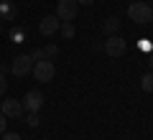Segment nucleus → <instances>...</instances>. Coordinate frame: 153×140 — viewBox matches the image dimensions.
Returning <instances> with one entry per match:
<instances>
[{"instance_id":"nucleus-1","label":"nucleus","mask_w":153,"mask_h":140,"mask_svg":"<svg viewBox=\"0 0 153 140\" xmlns=\"http://www.w3.org/2000/svg\"><path fill=\"white\" fill-rule=\"evenodd\" d=\"M128 18L135 23H153V5L143 3V0H135L128 5Z\"/></svg>"},{"instance_id":"nucleus-2","label":"nucleus","mask_w":153,"mask_h":140,"mask_svg":"<svg viewBox=\"0 0 153 140\" xmlns=\"http://www.w3.org/2000/svg\"><path fill=\"white\" fill-rule=\"evenodd\" d=\"M31 74L36 76V81L46 84V81H51V79H54V74H56V66H54V61H49V59H41V61H33V69H31Z\"/></svg>"},{"instance_id":"nucleus-3","label":"nucleus","mask_w":153,"mask_h":140,"mask_svg":"<svg viewBox=\"0 0 153 140\" xmlns=\"http://www.w3.org/2000/svg\"><path fill=\"white\" fill-rule=\"evenodd\" d=\"M105 54L110 56V59H120L123 54H125V49H128V43H125V38L123 36H117V33H112V36H107V41H105Z\"/></svg>"},{"instance_id":"nucleus-4","label":"nucleus","mask_w":153,"mask_h":140,"mask_svg":"<svg viewBox=\"0 0 153 140\" xmlns=\"http://www.w3.org/2000/svg\"><path fill=\"white\" fill-rule=\"evenodd\" d=\"M76 10H79V3H76V0H59L54 16L59 18V21H74Z\"/></svg>"},{"instance_id":"nucleus-5","label":"nucleus","mask_w":153,"mask_h":140,"mask_svg":"<svg viewBox=\"0 0 153 140\" xmlns=\"http://www.w3.org/2000/svg\"><path fill=\"white\" fill-rule=\"evenodd\" d=\"M23 102V110H26V112H38V110L44 107V94H41V92L38 89H31V92H26V99H21Z\"/></svg>"},{"instance_id":"nucleus-6","label":"nucleus","mask_w":153,"mask_h":140,"mask_svg":"<svg viewBox=\"0 0 153 140\" xmlns=\"http://www.w3.org/2000/svg\"><path fill=\"white\" fill-rule=\"evenodd\" d=\"M31 69H33V59L28 54H21V56H16L13 59V64H10V71L16 76H26V74H31Z\"/></svg>"},{"instance_id":"nucleus-7","label":"nucleus","mask_w":153,"mask_h":140,"mask_svg":"<svg viewBox=\"0 0 153 140\" xmlns=\"http://www.w3.org/2000/svg\"><path fill=\"white\" fill-rule=\"evenodd\" d=\"M0 112L5 117H23V102L13 99V97H5V102L0 104Z\"/></svg>"},{"instance_id":"nucleus-8","label":"nucleus","mask_w":153,"mask_h":140,"mask_svg":"<svg viewBox=\"0 0 153 140\" xmlns=\"http://www.w3.org/2000/svg\"><path fill=\"white\" fill-rule=\"evenodd\" d=\"M59 26H61V21L56 16H44L41 23H38V31L44 33V36H54V33L59 31Z\"/></svg>"},{"instance_id":"nucleus-9","label":"nucleus","mask_w":153,"mask_h":140,"mask_svg":"<svg viewBox=\"0 0 153 140\" xmlns=\"http://www.w3.org/2000/svg\"><path fill=\"white\" fill-rule=\"evenodd\" d=\"M120 26H123V23H120V18H117V16H110V18H105L102 31L107 33V36H112V33H117V31H120Z\"/></svg>"},{"instance_id":"nucleus-10","label":"nucleus","mask_w":153,"mask_h":140,"mask_svg":"<svg viewBox=\"0 0 153 140\" xmlns=\"http://www.w3.org/2000/svg\"><path fill=\"white\" fill-rule=\"evenodd\" d=\"M0 18L13 21V18H16V5H13V3H8V0H3V3H0Z\"/></svg>"},{"instance_id":"nucleus-11","label":"nucleus","mask_w":153,"mask_h":140,"mask_svg":"<svg viewBox=\"0 0 153 140\" xmlns=\"http://www.w3.org/2000/svg\"><path fill=\"white\" fill-rule=\"evenodd\" d=\"M59 31H61V36H64V38H74L76 28H74V23H71V21H61Z\"/></svg>"},{"instance_id":"nucleus-12","label":"nucleus","mask_w":153,"mask_h":140,"mask_svg":"<svg viewBox=\"0 0 153 140\" xmlns=\"http://www.w3.org/2000/svg\"><path fill=\"white\" fill-rule=\"evenodd\" d=\"M140 89L148 92V94L153 92V71H146V74L140 76Z\"/></svg>"},{"instance_id":"nucleus-13","label":"nucleus","mask_w":153,"mask_h":140,"mask_svg":"<svg viewBox=\"0 0 153 140\" xmlns=\"http://www.w3.org/2000/svg\"><path fill=\"white\" fill-rule=\"evenodd\" d=\"M41 54H44V59H56V56H59V46H54V43H49V46H44V49H41Z\"/></svg>"},{"instance_id":"nucleus-14","label":"nucleus","mask_w":153,"mask_h":140,"mask_svg":"<svg viewBox=\"0 0 153 140\" xmlns=\"http://www.w3.org/2000/svg\"><path fill=\"white\" fill-rule=\"evenodd\" d=\"M8 36H10L13 43H23V41H26V31H23V28H13Z\"/></svg>"},{"instance_id":"nucleus-15","label":"nucleus","mask_w":153,"mask_h":140,"mask_svg":"<svg viewBox=\"0 0 153 140\" xmlns=\"http://www.w3.org/2000/svg\"><path fill=\"white\" fill-rule=\"evenodd\" d=\"M26 122H28V127H38V125H41L38 112H26Z\"/></svg>"},{"instance_id":"nucleus-16","label":"nucleus","mask_w":153,"mask_h":140,"mask_svg":"<svg viewBox=\"0 0 153 140\" xmlns=\"http://www.w3.org/2000/svg\"><path fill=\"white\" fill-rule=\"evenodd\" d=\"M5 87H8V79H5V71L0 69V94H5Z\"/></svg>"},{"instance_id":"nucleus-17","label":"nucleus","mask_w":153,"mask_h":140,"mask_svg":"<svg viewBox=\"0 0 153 140\" xmlns=\"http://www.w3.org/2000/svg\"><path fill=\"white\" fill-rule=\"evenodd\" d=\"M138 49L140 51H151V41H148V38H140V41H138Z\"/></svg>"},{"instance_id":"nucleus-18","label":"nucleus","mask_w":153,"mask_h":140,"mask_svg":"<svg viewBox=\"0 0 153 140\" xmlns=\"http://www.w3.org/2000/svg\"><path fill=\"white\" fill-rule=\"evenodd\" d=\"M0 140H23V138L18 133H3V138H0Z\"/></svg>"},{"instance_id":"nucleus-19","label":"nucleus","mask_w":153,"mask_h":140,"mask_svg":"<svg viewBox=\"0 0 153 140\" xmlns=\"http://www.w3.org/2000/svg\"><path fill=\"white\" fill-rule=\"evenodd\" d=\"M5 115H3V112H0V135H3V133H5Z\"/></svg>"},{"instance_id":"nucleus-20","label":"nucleus","mask_w":153,"mask_h":140,"mask_svg":"<svg viewBox=\"0 0 153 140\" xmlns=\"http://www.w3.org/2000/svg\"><path fill=\"white\" fill-rule=\"evenodd\" d=\"M76 3H82V5H92L94 0H76Z\"/></svg>"},{"instance_id":"nucleus-21","label":"nucleus","mask_w":153,"mask_h":140,"mask_svg":"<svg viewBox=\"0 0 153 140\" xmlns=\"http://www.w3.org/2000/svg\"><path fill=\"white\" fill-rule=\"evenodd\" d=\"M148 66H151V71H153V54H151V59H148Z\"/></svg>"},{"instance_id":"nucleus-22","label":"nucleus","mask_w":153,"mask_h":140,"mask_svg":"<svg viewBox=\"0 0 153 140\" xmlns=\"http://www.w3.org/2000/svg\"><path fill=\"white\" fill-rule=\"evenodd\" d=\"M0 33H3V28H0Z\"/></svg>"},{"instance_id":"nucleus-23","label":"nucleus","mask_w":153,"mask_h":140,"mask_svg":"<svg viewBox=\"0 0 153 140\" xmlns=\"http://www.w3.org/2000/svg\"><path fill=\"white\" fill-rule=\"evenodd\" d=\"M0 64H3V61H0Z\"/></svg>"}]
</instances>
